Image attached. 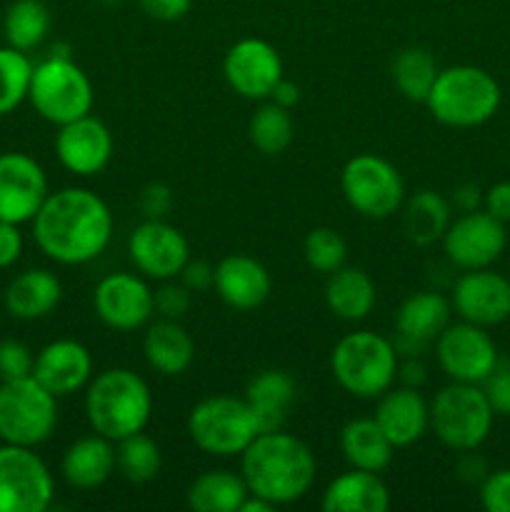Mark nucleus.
I'll return each mask as SVG.
<instances>
[{
  "mask_svg": "<svg viewBox=\"0 0 510 512\" xmlns=\"http://www.w3.org/2000/svg\"><path fill=\"white\" fill-rule=\"evenodd\" d=\"M30 223L38 248L60 265L90 263L113 238V213L105 200L88 188L48 193Z\"/></svg>",
  "mask_w": 510,
  "mask_h": 512,
  "instance_id": "obj_1",
  "label": "nucleus"
},
{
  "mask_svg": "<svg viewBox=\"0 0 510 512\" xmlns=\"http://www.w3.org/2000/svg\"><path fill=\"white\" fill-rule=\"evenodd\" d=\"M315 473L318 463L313 450L283 430L260 433L240 455V475L248 490L275 508L305 498L313 488Z\"/></svg>",
  "mask_w": 510,
  "mask_h": 512,
  "instance_id": "obj_2",
  "label": "nucleus"
},
{
  "mask_svg": "<svg viewBox=\"0 0 510 512\" xmlns=\"http://www.w3.org/2000/svg\"><path fill=\"white\" fill-rule=\"evenodd\" d=\"M85 415L93 433L118 443L128 435L143 433L153 415V395L138 373L110 368L88 383Z\"/></svg>",
  "mask_w": 510,
  "mask_h": 512,
  "instance_id": "obj_3",
  "label": "nucleus"
},
{
  "mask_svg": "<svg viewBox=\"0 0 510 512\" xmlns=\"http://www.w3.org/2000/svg\"><path fill=\"white\" fill-rule=\"evenodd\" d=\"M500 100V85L488 70L478 65H450L438 73L425 105L448 128H478L498 113Z\"/></svg>",
  "mask_w": 510,
  "mask_h": 512,
  "instance_id": "obj_4",
  "label": "nucleus"
},
{
  "mask_svg": "<svg viewBox=\"0 0 510 512\" xmlns=\"http://www.w3.org/2000/svg\"><path fill=\"white\" fill-rule=\"evenodd\" d=\"M398 368V348L370 330L345 335L330 353L333 378L345 393L360 400H375L393 388Z\"/></svg>",
  "mask_w": 510,
  "mask_h": 512,
  "instance_id": "obj_5",
  "label": "nucleus"
},
{
  "mask_svg": "<svg viewBox=\"0 0 510 512\" xmlns=\"http://www.w3.org/2000/svg\"><path fill=\"white\" fill-rule=\"evenodd\" d=\"M93 83L68 53L50 55L33 65L28 100L35 113L53 125H65L93 110Z\"/></svg>",
  "mask_w": 510,
  "mask_h": 512,
  "instance_id": "obj_6",
  "label": "nucleus"
},
{
  "mask_svg": "<svg viewBox=\"0 0 510 512\" xmlns=\"http://www.w3.org/2000/svg\"><path fill=\"white\" fill-rule=\"evenodd\" d=\"M495 413L480 385L450 383L430 403V430L455 453L478 450L493 430Z\"/></svg>",
  "mask_w": 510,
  "mask_h": 512,
  "instance_id": "obj_7",
  "label": "nucleus"
},
{
  "mask_svg": "<svg viewBox=\"0 0 510 512\" xmlns=\"http://www.w3.org/2000/svg\"><path fill=\"white\" fill-rule=\"evenodd\" d=\"M58 425V398L33 375L0 380V443L38 448Z\"/></svg>",
  "mask_w": 510,
  "mask_h": 512,
  "instance_id": "obj_8",
  "label": "nucleus"
},
{
  "mask_svg": "<svg viewBox=\"0 0 510 512\" xmlns=\"http://www.w3.org/2000/svg\"><path fill=\"white\" fill-rule=\"evenodd\" d=\"M190 440L215 458H235L260 435V425L245 398L215 395L205 398L188 415Z\"/></svg>",
  "mask_w": 510,
  "mask_h": 512,
  "instance_id": "obj_9",
  "label": "nucleus"
},
{
  "mask_svg": "<svg viewBox=\"0 0 510 512\" xmlns=\"http://www.w3.org/2000/svg\"><path fill=\"white\" fill-rule=\"evenodd\" d=\"M340 190L350 208L368 220H385L405 203V183L390 160L360 153L345 163Z\"/></svg>",
  "mask_w": 510,
  "mask_h": 512,
  "instance_id": "obj_10",
  "label": "nucleus"
},
{
  "mask_svg": "<svg viewBox=\"0 0 510 512\" xmlns=\"http://www.w3.org/2000/svg\"><path fill=\"white\" fill-rule=\"evenodd\" d=\"M53 495V475L33 448L0 445V512H45Z\"/></svg>",
  "mask_w": 510,
  "mask_h": 512,
  "instance_id": "obj_11",
  "label": "nucleus"
},
{
  "mask_svg": "<svg viewBox=\"0 0 510 512\" xmlns=\"http://www.w3.org/2000/svg\"><path fill=\"white\" fill-rule=\"evenodd\" d=\"M435 355L453 383L483 385L485 378L498 368V348L488 335V328L473 323H450L435 340Z\"/></svg>",
  "mask_w": 510,
  "mask_h": 512,
  "instance_id": "obj_12",
  "label": "nucleus"
},
{
  "mask_svg": "<svg viewBox=\"0 0 510 512\" xmlns=\"http://www.w3.org/2000/svg\"><path fill=\"white\" fill-rule=\"evenodd\" d=\"M128 255L143 278L175 280L190 260V245L175 225L163 218H145L128 238Z\"/></svg>",
  "mask_w": 510,
  "mask_h": 512,
  "instance_id": "obj_13",
  "label": "nucleus"
},
{
  "mask_svg": "<svg viewBox=\"0 0 510 512\" xmlns=\"http://www.w3.org/2000/svg\"><path fill=\"white\" fill-rule=\"evenodd\" d=\"M505 245H508L505 223L495 220L485 210L460 213L458 218L450 220L443 235L445 255L460 270L490 268L505 253Z\"/></svg>",
  "mask_w": 510,
  "mask_h": 512,
  "instance_id": "obj_14",
  "label": "nucleus"
},
{
  "mask_svg": "<svg viewBox=\"0 0 510 512\" xmlns=\"http://www.w3.org/2000/svg\"><path fill=\"white\" fill-rule=\"evenodd\" d=\"M225 83L245 100H268L283 80L280 53L263 38H243L225 53Z\"/></svg>",
  "mask_w": 510,
  "mask_h": 512,
  "instance_id": "obj_15",
  "label": "nucleus"
},
{
  "mask_svg": "<svg viewBox=\"0 0 510 512\" xmlns=\"http://www.w3.org/2000/svg\"><path fill=\"white\" fill-rule=\"evenodd\" d=\"M93 305L98 318L120 333L143 328L155 315L153 290L133 273H113L100 280L93 293Z\"/></svg>",
  "mask_w": 510,
  "mask_h": 512,
  "instance_id": "obj_16",
  "label": "nucleus"
},
{
  "mask_svg": "<svg viewBox=\"0 0 510 512\" xmlns=\"http://www.w3.org/2000/svg\"><path fill=\"white\" fill-rule=\"evenodd\" d=\"M450 305L465 323L493 328L510 318V280L490 268L465 270L455 280Z\"/></svg>",
  "mask_w": 510,
  "mask_h": 512,
  "instance_id": "obj_17",
  "label": "nucleus"
},
{
  "mask_svg": "<svg viewBox=\"0 0 510 512\" xmlns=\"http://www.w3.org/2000/svg\"><path fill=\"white\" fill-rule=\"evenodd\" d=\"M48 193V178L38 160L25 153L0 155V220L30 223Z\"/></svg>",
  "mask_w": 510,
  "mask_h": 512,
  "instance_id": "obj_18",
  "label": "nucleus"
},
{
  "mask_svg": "<svg viewBox=\"0 0 510 512\" xmlns=\"http://www.w3.org/2000/svg\"><path fill=\"white\" fill-rule=\"evenodd\" d=\"M55 155L65 170L80 178H90L105 170V165L113 158V135L103 120L88 113L78 120L58 125Z\"/></svg>",
  "mask_w": 510,
  "mask_h": 512,
  "instance_id": "obj_19",
  "label": "nucleus"
},
{
  "mask_svg": "<svg viewBox=\"0 0 510 512\" xmlns=\"http://www.w3.org/2000/svg\"><path fill=\"white\" fill-rule=\"evenodd\" d=\"M33 378L55 398L78 393L93 380L90 350L78 340H53L35 355Z\"/></svg>",
  "mask_w": 510,
  "mask_h": 512,
  "instance_id": "obj_20",
  "label": "nucleus"
},
{
  "mask_svg": "<svg viewBox=\"0 0 510 512\" xmlns=\"http://www.w3.org/2000/svg\"><path fill=\"white\" fill-rule=\"evenodd\" d=\"M373 418L395 445V450L408 448L428 433L430 405L425 403L418 388L403 385V388H390L380 395Z\"/></svg>",
  "mask_w": 510,
  "mask_h": 512,
  "instance_id": "obj_21",
  "label": "nucleus"
},
{
  "mask_svg": "<svg viewBox=\"0 0 510 512\" xmlns=\"http://www.w3.org/2000/svg\"><path fill=\"white\" fill-rule=\"evenodd\" d=\"M213 288L228 308L255 310L270 298L273 280L260 260L235 253L215 265Z\"/></svg>",
  "mask_w": 510,
  "mask_h": 512,
  "instance_id": "obj_22",
  "label": "nucleus"
},
{
  "mask_svg": "<svg viewBox=\"0 0 510 512\" xmlns=\"http://www.w3.org/2000/svg\"><path fill=\"white\" fill-rule=\"evenodd\" d=\"M453 318V305L445 295L423 290L403 300L395 313V330H398V345L395 348H425L435 343Z\"/></svg>",
  "mask_w": 510,
  "mask_h": 512,
  "instance_id": "obj_23",
  "label": "nucleus"
},
{
  "mask_svg": "<svg viewBox=\"0 0 510 512\" xmlns=\"http://www.w3.org/2000/svg\"><path fill=\"white\" fill-rule=\"evenodd\" d=\"M118 470L115 458V443L103 435H88L80 438L65 450L60 473L65 483L75 490H95L110 480V475Z\"/></svg>",
  "mask_w": 510,
  "mask_h": 512,
  "instance_id": "obj_24",
  "label": "nucleus"
},
{
  "mask_svg": "<svg viewBox=\"0 0 510 512\" xmlns=\"http://www.w3.org/2000/svg\"><path fill=\"white\" fill-rule=\"evenodd\" d=\"M60 298H63V285L58 275L33 268L10 280L3 303L15 320H40L58 308Z\"/></svg>",
  "mask_w": 510,
  "mask_h": 512,
  "instance_id": "obj_25",
  "label": "nucleus"
},
{
  "mask_svg": "<svg viewBox=\"0 0 510 512\" xmlns=\"http://www.w3.org/2000/svg\"><path fill=\"white\" fill-rule=\"evenodd\" d=\"M320 505L325 512H385L390 493L378 473L350 468L325 488Z\"/></svg>",
  "mask_w": 510,
  "mask_h": 512,
  "instance_id": "obj_26",
  "label": "nucleus"
},
{
  "mask_svg": "<svg viewBox=\"0 0 510 512\" xmlns=\"http://www.w3.org/2000/svg\"><path fill=\"white\" fill-rule=\"evenodd\" d=\"M143 355L155 373L180 375L193 365L195 343L178 320L160 318L145 330Z\"/></svg>",
  "mask_w": 510,
  "mask_h": 512,
  "instance_id": "obj_27",
  "label": "nucleus"
},
{
  "mask_svg": "<svg viewBox=\"0 0 510 512\" xmlns=\"http://www.w3.org/2000/svg\"><path fill=\"white\" fill-rule=\"evenodd\" d=\"M295 393H298L295 380L285 370H263L253 375L245 388V403L253 410L260 433L283 428L285 415L295 403Z\"/></svg>",
  "mask_w": 510,
  "mask_h": 512,
  "instance_id": "obj_28",
  "label": "nucleus"
},
{
  "mask_svg": "<svg viewBox=\"0 0 510 512\" xmlns=\"http://www.w3.org/2000/svg\"><path fill=\"white\" fill-rule=\"evenodd\" d=\"M375 283L365 270L360 268H338L328 275L325 283V305L330 313L348 323L365 320L375 308Z\"/></svg>",
  "mask_w": 510,
  "mask_h": 512,
  "instance_id": "obj_29",
  "label": "nucleus"
},
{
  "mask_svg": "<svg viewBox=\"0 0 510 512\" xmlns=\"http://www.w3.org/2000/svg\"><path fill=\"white\" fill-rule=\"evenodd\" d=\"M340 450L350 468L380 473L393 460L395 445L375 423V418H355L340 433Z\"/></svg>",
  "mask_w": 510,
  "mask_h": 512,
  "instance_id": "obj_30",
  "label": "nucleus"
},
{
  "mask_svg": "<svg viewBox=\"0 0 510 512\" xmlns=\"http://www.w3.org/2000/svg\"><path fill=\"white\" fill-rule=\"evenodd\" d=\"M450 220V203L435 190H418L403 203V233L418 248L443 240Z\"/></svg>",
  "mask_w": 510,
  "mask_h": 512,
  "instance_id": "obj_31",
  "label": "nucleus"
},
{
  "mask_svg": "<svg viewBox=\"0 0 510 512\" xmlns=\"http://www.w3.org/2000/svg\"><path fill=\"white\" fill-rule=\"evenodd\" d=\"M248 493L243 475L230 470H208L190 483L185 503L195 512H238Z\"/></svg>",
  "mask_w": 510,
  "mask_h": 512,
  "instance_id": "obj_32",
  "label": "nucleus"
},
{
  "mask_svg": "<svg viewBox=\"0 0 510 512\" xmlns=\"http://www.w3.org/2000/svg\"><path fill=\"white\" fill-rule=\"evenodd\" d=\"M50 10L43 0H15L5 10L3 33L10 48L35 50L50 33Z\"/></svg>",
  "mask_w": 510,
  "mask_h": 512,
  "instance_id": "obj_33",
  "label": "nucleus"
},
{
  "mask_svg": "<svg viewBox=\"0 0 510 512\" xmlns=\"http://www.w3.org/2000/svg\"><path fill=\"white\" fill-rule=\"evenodd\" d=\"M393 83L400 95L413 103H425L440 68L425 48H405L393 58Z\"/></svg>",
  "mask_w": 510,
  "mask_h": 512,
  "instance_id": "obj_34",
  "label": "nucleus"
},
{
  "mask_svg": "<svg viewBox=\"0 0 510 512\" xmlns=\"http://www.w3.org/2000/svg\"><path fill=\"white\" fill-rule=\"evenodd\" d=\"M248 138L263 155L285 153L295 138L293 115L288 108H280L273 100H268L250 118Z\"/></svg>",
  "mask_w": 510,
  "mask_h": 512,
  "instance_id": "obj_35",
  "label": "nucleus"
},
{
  "mask_svg": "<svg viewBox=\"0 0 510 512\" xmlns=\"http://www.w3.org/2000/svg\"><path fill=\"white\" fill-rule=\"evenodd\" d=\"M115 458H118V473L128 483L143 485L158 478L163 455H160L158 443L145 433L128 435V438L115 443Z\"/></svg>",
  "mask_w": 510,
  "mask_h": 512,
  "instance_id": "obj_36",
  "label": "nucleus"
},
{
  "mask_svg": "<svg viewBox=\"0 0 510 512\" xmlns=\"http://www.w3.org/2000/svg\"><path fill=\"white\" fill-rule=\"evenodd\" d=\"M33 63L23 50L10 45L0 48V118L10 115L23 100H28Z\"/></svg>",
  "mask_w": 510,
  "mask_h": 512,
  "instance_id": "obj_37",
  "label": "nucleus"
},
{
  "mask_svg": "<svg viewBox=\"0 0 510 512\" xmlns=\"http://www.w3.org/2000/svg\"><path fill=\"white\" fill-rule=\"evenodd\" d=\"M303 255L310 270L330 275L345 265V258H348V245H345V238L338 233V230L315 228L310 230L308 238H305Z\"/></svg>",
  "mask_w": 510,
  "mask_h": 512,
  "instance_id": "obj_38",
  "label": "nucleus"
},
{
  "mask_svg": "<svg viewBox=\"0 0 510 512\" xmlns=\"http://www.w3.org/2000/svg\"><path fill=\"white\" fill-rule=\"evenodd\" d=\"M35 355L20 340H0V380H15L33 375Z\"/></svg>",
  "mask_w": 510,
  "mask_h": 512,
  "instance_id": "obj_39",
  "label": "nucleus"
},
{
  "mask_svg": "<svg viewBox=\"0 0 510 512\" xmlns=\"http://www.w3.org/2000/svg\"><path fill=\"white\" fill-rule=\"evenodd\" d=\"M155 313L160 318L168 320H180L190 310V290L183 283H175V280H165L158 290H155Z\"/></svg>",
  "mask_w": 510,
  "mask_h": 512,
  "instance_id": "obj_40",
  "label": "nucleus"
},
{
  "mask_svg": "<svg viewBox=\"0 0 510 512\" xmlns=\"http://www.w3.org/2000/svg\"><path fill=\"white\" fill-rule=\"evenodd\" d=\"M480 505L488 512H510V468L485 475L480 483Z\"/></svg>",
  "mask_w": 510,
  "mask_h": 512,
  "instance_id": "obj_41",
  "label": "nucleus"
},
{
  "mask_svg": "<svg viewBox=\"0 0 510 512\" xmlns=\"http://www.w3.org/2000/svg\"><path fill=\"white\" fill-rule=\"evenodd\" d=\"M495 415L510 418V365H500L480 385Z\"/></svg>",
  "mask_w": 510,
  "mask_h": 512,
  "instance_id": "obj_42",
  "label": "nucleus"
},
{
  "mask_svg": "<svg viewBox=\"0 0 510 512\" xmlns=\"http://www.w3.org/2000/svg\"><path fill=\"white\" fill-rule=\"evenodd\" d=\"M170 208H173V190L168 185H145L143 193H140V210L145 213V218H165Z\"/></svg>",
  "mask_w": 510,
  "mask_h": 512,
  "instance_id": "obj_43",
  "label": "nucleus"
},
{
  "mask_svg": "<svg viewBox=\"0 0 510 512\" xmlns=\"http://www.w3.org/2000/svg\"><path fill=\"white\" fill-rule=\"evenodd\" d=\"M140 10L160 23H175L190 10L193 0H138Z\"/></svg>",
  "mask_w": 510,
  "mask_h": 512,
  "instance_id": "obj_44",
  "label": "nucleus"
},
{
  "mask_svg": "<svg viewBox=\"0 0 510 512\" xmlns=\"http://www.w3.org/2000/svg\"><path fill=\"white\" fill-rule=\"evenodd\" d=\"M23 255V233L20 225L0 220V270L15 265Z\"/></svg>",
  "mask_w": 510,
  "mask_h": 512,
  "instance_id": "obj_45",
  "label": "nucleus"
},
{
  "mask_svg": "<svg viewBox=\"0 0 510 512\" xmlns=\"http://www.w3.org/2000/svg\"><path fill=\"white\" fill-rule=\"evenodd\" d=\"M483 210L488 215H493L495 220H500V223H510V180H500V183L490 185L485 190Z\"/></svg>",
  "mask_w": 510,
  "mask_h": 512,
  "instance_id": "obj_46",
  "label": "nucleus"
},
{
  "mask_svg": "<svg viewBox=\"0 0 510 512\" xmlns=\"http://www.w3.org/2000/svg\"><path fill=\"white\" fill-rule=\"evenodd\" d=\"M178 278L190 293H203V290L213 288L215 268L210 263H205V260H188L185 268L180 270Z\"/></svg>",
  "mask_w": 510,
  "mask_h": 512,
  "instance_id": "obj_47",
  "label": "nucleus"
},
{
  "mask_svg": "<svg viewBox=\"0 0 510 512\" xmlns=\"http://www.w3.org/2000/svg\"><path fill=\"white\" fill-rule=\"evenodd\" d=\"M458 475L465 483H483L485 475H488V465L475 450H465L463 458L458 460Z\"/></svg>",
  "mask_w": 510,
  "mask_h": 512,
  "instance_id": "obj_48",
  "label": "nucleus"
},
{
  "mask_svg": "<svg viewBox=\"0 0 510 512\" xmlns=\"http://www.w3.org/2000/svg\"><path fill=\"white\" fill-rule=\"evenodd\" d=\"M453 205L460 210V213H473V210L483 208V190L475 183L458 185L453 190Z\"/></svg>",
  "mask_w": 510,
  "mask_h": 512,
  "instance_id": "obj_49",
  "label": "nucleus"
},
{
  "mask_svg": "<svg viewBox=\"0 0 510 512\" xmlns=\"http://www.w3.org/2000/svg\"><path fill=\"white\" fill-rule=\"evenodd\" d=\"M268 100H273L275 105H280V108H295V105H298V100H300V88L295 83H290V80H280L278 85H275L273 88V93H270V98Z\"/></svg>",
  "mask_w": 510,
  "mask_h": 512,
  "instance_id": "obj_50",
  "label": "nucleus"
},
{
  "mask_svg": "<svg viewBox=\"0 0 510 512\" xmlns=\"http://www.w3.org/2000/svg\"><path fill=\"white\" fill-rule=\"evenodd\" d=\"M398 378L410 388H420L425 383V365L420 360H408L403 368H398Z\"/></svg>",
  "mask_w": 510,
  "mask_h": 512,
  "instance_id": "obj_51",
  "label": "nucleus"
},
{
  "mask_svg": "<svg viewBox=\"0 0 510 512\" xmlns=\"http://www.w3.org/2000/svg\"><path fill=\"white\" fill-rule=\"evenodd\" d=\"M273 508H275L273 503H268V500H263V498H258V495L248 493V498L243 500V505H240L238 512H270Z\"/></svg>",
  "mask_w": 510,
  "mask_h": 512,
  "instance_id": "obj_52",
  "label": "nucleus"
}]
</instances>
